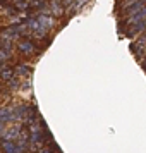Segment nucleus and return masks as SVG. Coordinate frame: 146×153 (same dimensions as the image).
<instances>
[{
	"instance_id": "nucleus-3",
	"label": "nucleus",
	"mask_w": 146,
	"mask_h": 153,
	"mask_svg": "<svg viewBox=\"0 0 146 153\" xmlns=\"http://www.w3.org/2000/svg\"><path fill=\"white\" fill-rule=\"evenodd\" d=\"M62 10H64L62 5H59L55 0H53V2L50 4V12H52L53 16H62Z\"/></svg>"
},
{
	"instance_id": "nucleus-6",
	"label": "nucleus",
	"mask_w": 146,
	"mask_h": 153,
	"mask_svg": "<svg viewBox=\"0 0 146 153\" xmlns=\"http://www.w3.org/2000/svg\"><path fill=\"white\" fill-rule=\"evenodd\" d=\"M88 0H72V5H70V10L72 12H76V10H79V9L83 7L84 4H86Z\"/></svg>"
},
{
	"instance_id": "nucleus-2",
	"label": "nucleus",
	"mask_w": 146,
	"mask_h": 153,
	"mask_svg": "<svg viewBox=\"0 0 146 153\" xmlns=\"http://www.w3.org/2000/svg\"><path fill=\"white\" fill-rule=\"evenodd\" d=\"M16 72L21 74V76H29V74H31V67H29L28 64H19V65L16 67Z\"/></svg>"
},
{
	"instance_id": "nucleus-5",
	"label": "nucleus",
	"mask_w": 146,
	"mask_h": 153,
	"mask_svg": "<svg viewBox=\"0 0 146 153\" xmlns=\"http://www.w3.org/2000/svg\"><path fill=\"white\" fill-rule=\"evenodd\" d=\"M10 57H12L10 50H7V48H0V62H7Z\"/></svg>"
},
{
	"instance_id": "nucleus-7",
	"label": "nucleus",
	"mask_w": 146,
	"mask_h": 153,
	"mask_svg": "<svg viewBox=\"0 0 146 153\" xmlns=\"http://www.w3.org/2000/svg\"><path fill=\"white\" fill-rule=\"evenodd\" d=\"M0 48H2V43H0Z\"/></svg>"
},
{
	"instance_id": "nucleus-1",
	"label": "nucleus",
	"mask_w": 146,
	"mask_h": 153,
	"mask_svg": "<svg viewBox=\"0 0 146 153\" xmlns=\"http://www.w3.org/2000/svg\"><path fill=\"white\" fill-rule=\"evenodd\" d=\"M19 48H21L24 53H33V52H35V45L29 42V40H24V42L19 43Z\"/></svg>"
},
{
	"instance_id": "nucleus-4",
	"label": "nucleus",
	"mask_w": 146,
	"mask_h": 153,
	"mask_svg": "<svg viewBox=\"0 0 146 153\" xmlns=\"http://www.w3.org/2000/svg\"><path fill=\"white\" fill-rule=\"evenodd\" d=\"M0 77H2L4 81H7V83H9V81L14 77V71L10 69V67H7V69H4L2 72H0Z\"/></svg>"
}]
</instances>
